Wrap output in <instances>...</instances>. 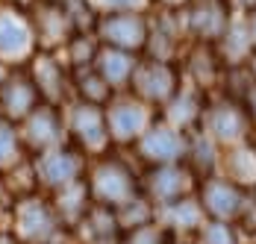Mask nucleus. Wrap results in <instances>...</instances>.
<instances>
[{
  "instance_id": "f257e3e1",
  "label": "nucleus",
  "mask_w": 256,
  "mask_h": 244,
  "mask_svg": "<svg viewBox=\"0 0 256 244\" xmlns=\"http://www.w3.org/2000/svg\"><path fill=\"white\" fill-rule=\"evenodd\" d=\"M21 42H24V32H21L18 26L9 24V21H3V24H0V48H3V50H15Z\"/></svg>"
}]
</instances>
